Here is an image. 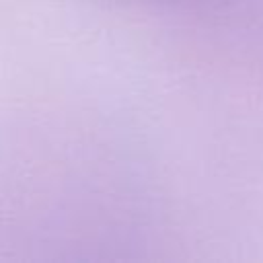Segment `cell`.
I'll use <instances>...</instances> for the list:
<instances>
[]
</instances>
